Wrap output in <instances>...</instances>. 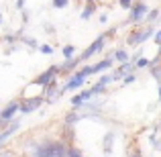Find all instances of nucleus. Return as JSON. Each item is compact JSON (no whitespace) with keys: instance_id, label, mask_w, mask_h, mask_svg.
I'll use <instances>...</instances> for the list:
<instances>
[{"instance_id":"cd10ccee","label":"nucleus","mask_w":161,"mask_h":157,"mask_svg":"<svg viewBox=\"0 0 161 157\" xmlns=\"http://www.w3.org/2000/svg\"><path fill=\"white\" fill-rule=\"evenodd\" d=\"M16 8H19V10H23V8H25V0H16Z\"/></svg>"},{"instance_id":"393cba45","label":"nucleus","mask_w":161,"mask_h":157,"mask_svg":"<svg viewBox=\"0 0 161 157\" xmlns=\"http://www.w3.org/2000/svg\"><path fill=\"white\" fill-rule=\"evenodd\" d=\"M135 80H137V78H135V74H126L125 76V86H126V84H133Z\"/></svg>"},{"instance_id":"5701e85b","label":"nucleus","mask_w":161,"mask_h":157,"mask_svg":"<svg viewBox=\"0 0 161 157\" xmlns=\"http://www.w3.org/2000/svg\"><path fill=\"white\" fill-rule=\"evenodd\" d=\"M112 82H114L112 74H106V76H102V78H100V84H104V86H106V84H112Z\"/></svg>"},{"instance_id":"0eeeda50","label":"nucleus","mask_w":161,"mask_h":157,"mask_svg":"<svg viewBox=\"0 0 161 157\" xmlns=\"http://www.w3.org/2000/svg\"><path fill=\"white\" fill-rule=\"evenodd\" d=\"M84 82H86V76H82L80 71H75V74L65 82V86H63V92H67V90H78V88L84 86Z\"/></svg>"},{"instance_id":"c85d7f7f","label":"nucleus","mask_w":161,"mask_h":157,"mask_svg":"<svg viewBox=\"0 0 161 157\" xmlns=\"http://www.w3.org/2000/svg\"><path fill=\"white\" fill-rule=\"evenodd\" d=\"M130 157H143V155H141V151H135V153L130 155Z\"/></svg>"},{"instance_id":"f3484780","label":"nucleus","mask_w":161,"mask_h":157,"mask_svg":"<svg viewBox=\"0 0 161 157\" xmlns=\"http://www.w3.org/2000/svg\"><path fill=\"white\" fill-rule=\"evenodd\" d=\"M90 90H92V94H94V96H96V94H104V92H106V86L98 82V84H96L94 88H90Z\"/></svg>"},{"instance_id":"dca6fc26","label":"nucleus","mask_w":161,"mask_h":157,"mask_svg":"<svg viewBox=\"0 0 161 157\" xmlns=\"http://www.w3.org/2000/svg\"><path fill=\"white\" fill-rule=\"evenodd\" d=\"M120 70L125 71V76H126V74H133V71L137 70V65H135L133 61H125V63H122V65H120Z\"/></svg>"},{"instance_id":"6e6552de","label":"nucleus","mask_w":161,"mask_h":157,"mask_svg":"<svg viewBox=\"0 0 161 157\" xmlns=\"http://www.w3.org/2000/svg\"><path fill=\"white\" fill-rule=\"evenodd\" d=\"M112 61L114 59L110 57V59H102V61H98V63H94V74H100V71H104V70H110V67H112Z\"/></svg>"},{"instance_id":"4be33fe9","label":"nucleus","mask_w":161,"mask_h":157,"mask_svg":"<svg viewBox=\"0 0 161 157\" xmlns=\"http://www.w3.org/2000/svg\"><path fill=\"white\" fill-rule=\"evenodd\" d=\"M53 8H65L67 4H69V0H53Z\"/></svg>"},{"instance_id":"f8f14e48","label":"nucleus","mask_w":161,"mask_h":157,"mask_svg":"<svg viewBox=\"0 0 161 157\" xmlns=\"http://www.w3.org/2000/svg\"><path fill=\"white\" fill-rule=\"evenodd\" d=\"M159 16H161L159 8H153V10H149V12H147V16H145V23H147V25H153L155 20L159 19Z\"/></svg>"},{"instance_id":"7c9ffc66","label":"nucleus","mask_w":161,"mask_h":157,"mask_svg":"<svg viewBox=\"0 0 161 157\" xmlns=\"http://www.w3.org/2000/svg\"><path fill=\"white\" fill-rule=\"evenodd\" d=\"M4 23V19H2V12H0V25H2Z\"/></svg>"},{"instance_id":"39448f33","label":"nucleus","mask_w":161,"mask_h":157,"mask_svg":"<svg viewBox=\"0 0 161 157\" xmlns=\"http://www.w3.org/2000/svg\"><path fill=\"white\" fill-rule=\"evenodd\" d=\"M45 102V96H33V98H27V100H20V114H31L39 108L41 104Z\"/></svg>"},{"instance_id":"a878e982","label":"nucleus","mask_w":161,"mask_h":157,"mask_svg":"<svg viewBox=\"0 0 161 157\" xmlns=\"http://www.w3.org/2000/svg\"><path fill=\"white\" fill-rule=\"evenodd\" d=\"M112 78H114V80H120V78H125V71H122L120 67H118V70H116V71L112 74Z\"/></svg>"},{"instance_id":"f03ea898","label":"nucleus","mask_w":161,"mask_h":157,"mask_svg":"<svg viewBox=\"0 0 161 157\" xmlns=\"http://www.w3.org/2000/svg\"><path fill=\"white\" fill-rule=\"evenodd\" d=\"M45 157H67V147L63 141H43Z\"/></svg>"},{"instance_id":"a211bd4d","label":"nucleus","mask_w":161,"mask_h":157,"mask_svg":"<svg viewBox=\"0 0 161 157\" xmlns=\"http://www.w3.org/2000/svg\"><path fill=\"white\" fill-rule=\"evenodd\" d=\"M67 157H84L78 147H67Z\"/></svg>"},{"instance_id":"bb28decb","label":"nucleus","mask_w":161,"mask_h":157,"mask_svg":"<svg viewBox=\"0 0 161 157\" xmlns=\"http://www.w3.org/2000/svg\"><path fill=\"white\" fill-rule=\"evenodd\" d=\"M153 41H155V43H157V45H161V31H157V33H155Z\"/></svg>"},{"instance_id":"423d86ee","label":"nucleus","mask_w":161,"mask_h":157,"mask_svg":"<svg viewBox=\"0 0 161 157\" xmlns=\"http://www.w3.org/2000/svg\"><path fill=\"white\" fill-rule=\"evenodd\" d=\"M57 74H59V65H51V67H47V70H45L41 76H37L33 84H35V86H43L45 88L49 82H51V80L57 78Z\"/></svg>"},{"instance_id":"2f4dec72","label":"nucleus","mask_w":161,"mask_h":157,"mask_svg":"<svg viewBox=\"0 0 161 157\" xmlns=\"http://www.w3.org/2000/svg\"><path fill=\"white\" fill-rule=\"evenodd\" d=\"M0 110H2V106H0Z\"/></svg>"},{"instance_id":"473e14b6","label":"nucleus","mask_w":161,"mask_h":157,"mask_svg":"<svg viewBox=\"0 0 161 157\" xmlns=\"http://www.w3.org/2000/svg\"><path fill=\"white\" fill-rule=\"evenodd\" d=\"M159 57H161V53H159Z\"/></svg>"},{"instance_id":"f257e3e1","label":"nucleus","mask_w":161,"mask_h":157,"mask_svg":"<svg viewBox=\"0 0 161 157\" xmlns=\"http://www.w3.org/2000/svg\"><path fill=\"white\" fill-rule=\"evenodd\" d=\"M114 35V29L112 31H108V33H104V35H100V37H96V41L90 45V47L86 49L82 55H80V61H86V59H90L92 55H96V53H100L104 49V43H106V37H112Z\"/></svg>"},{"instance_id":"ddd939ff","label":"nucleus","mask_w":161,"mask_h":157,"mask_svg":"<svg viewBox=\"0 0 161 157\" xmlns=\"http://www.w3.org/2000/svg\"><path fill=\"white\" fill-rule=\"evenodd\" d=\"M82 114H78V112H75V110H74V112H69V114H67V116H65V125H74V122H78V121H82Z\"/></svg>"},{"instance_id":"6ab92c4d","label":"nucleus","mask_w":161,"mask_h":157,"mask_svg":"<svg viewBox=\"0 0 161 157\" xmlns=\"http://www.w3.org/2000/svg\"><path fill=\"white\" fill-rule=\"evenodd\" d=\"M118 4H120V8H125V10H130L135 4V0H118Z\"/></svg>"},{"instance_id":"412c9836","label":"nucleus","mask_w":161,"mask_h":157,"mask_svg":"<svg viewBox=\"0 0 161 157\" xmlns=\"http://www.w3.org/2000/svg\"><path fill=\"white\" fill-rule=\"evenodd\" d=\"M39 51L43 53V55H51V53H53V47H51V45H45V43H43V45H39Z\"/></svg>"},{"instance_id":"aec40b11","label":"nucleus","mask_w":161,"mask_h":157,"mask_svg":"<svg viewBox=\"0 0 161 157\" xmlns=\"http://www.w3.org/2000/svg\"><path fill=\"white\" fill-rule=\"evenodd\" d=\"M149 59H145V57H143V55H141V57H139L137 59V63H135V65H137V70H139V67H149Z\"/></svg>"},{"instance_id":"1a4fd4ad","label":"nucleus","mask_w":161,"mask_h":157,"mask_svg":"<svg viewBox=\"0 0 161 157\" xmlns=\"http://www.w3.org/2000/svg\"><path fill=\"white\" fill-rule=\"evenodd\" d=\"M94 10H96V4H94V0H86V8L82 10V19H84V20H88L92 14H94Z\"/></svg>"},{"instance_id":"2eb2a0df","label":"nucleus","mask_w":161,"mask_h":157,"mask_svg":"<svg viewBox=\"0 0 161 157\" xmlns=\"http://www.w3.org/2000/svg\"><path fill=\"white\" fill-rule=\"evenodd\" d=\"M74 53H75V47H74V45H65V47L61 49V55L65 59H71V57H74Z\"/></svg>"},{"instance_id":"72a5a7b5","label":"nucleus","mask_w":161,"mask_h":157,"mask_svg":"<svg viewBox=\"0 0 161 157\" xmlns=\"http://www.w3.org/2000/svg\"><path fill=\"white\" fill-rule=\"evenodd\" d=\"M23 157H25V155H23Z\"/></svg>"},{"instance_id":"4468645a","label":"nucleus","mask_w":161,"mask_h":157,"mask_svg":"<svg viewBox=\"0 0 161 157\" xmlns=\"http://www.w3.org/2000/svg\"><path fill=\"white\" fill-rule=\"evenodd\" d=\"M114 59L120 61V63H125V61H129V53H126L125 49H116V51H114Z\"/></svg>"},{"instance_id":"9b49d317","label":"nucleus","mask_w":161,"mask_h":157,"mask_svg":"<svg viewBox=\"0 0 161 157\" xmlns=\"http://www.w3.org/2000/svg\"><path fill=\"white\" fill-rule=\"evenodd\" d=\"M19 41L25 43V45H29L31 49H39V41L33 39V37H29V35H19Z\"/></svg>"},{"instance_id":"20e7f679","label":"nucleus","mask_w":161,"mask_h":157,"mask_svg":"<svg viewBox=\"0 0 161 157\" xmlns=\"http://www.w3.org/2000/svg\"><path fill=\"white\" fill-rule=\"evenodd\" d=\"M151 35H155V29L153 25H147L145 29H141V31H135L133 35L126 39V45H139V43H145L147 39H149Z\"/></svg>"},{"instance_id":"9d476101","label":"nucleus","mask_w":161,"mask_h":157,"mask_svg":"<svg viewBox=\"0 0 161 157\" xmlns=\"http://www.w3.org/2000/svg\"><path fill=\"white\" fill-rule=\"evenodd\" d=\"M112 143H114V133H106L104 135V155H110V151H112Z\"/></svg>"},{"instance_id":"7ed1b4c3","label":"nucleus","mask_w":161,"mask_h":157,"mask_svg":"<svg viewBox=\"0 0 161 157\" xmlns=\"http://www.w3.org/2000/svg\"><path fill=\"white\" fill-rule=\"evenodd\" d=\"M147 12H149V6H147L143 0H139V2L133 4L130 14H129V20H126V23H141V20H145Z\"/></svg>"},{"instance_id":"b1692460","label":"nucleus","mask_w":161,"mask_h":157,"mask_svg":"<svg viewBox=\"0 0 161 157\" xmlns=\"http://www.w3.org/2000/svg\"><path fill=\"white\" fill-rule=\"evenodd\" d=\"M4 41H6V43H16V41H19V35H4Z\"/></svg>"},{"instance_id":"c756f323","label":"nucleus","mask_w":161,"mask_h":157,"mask_svg":"<svg viewBox=\"0 0 161 157\" xmlns=\"http://www.w3.org/2000/svg\"><path fill=\"white\" fill-rule=\"evenodd\" d=\"M0 157H12L10 153H2V151H0Z\"/></svg>"}]
</instances>
